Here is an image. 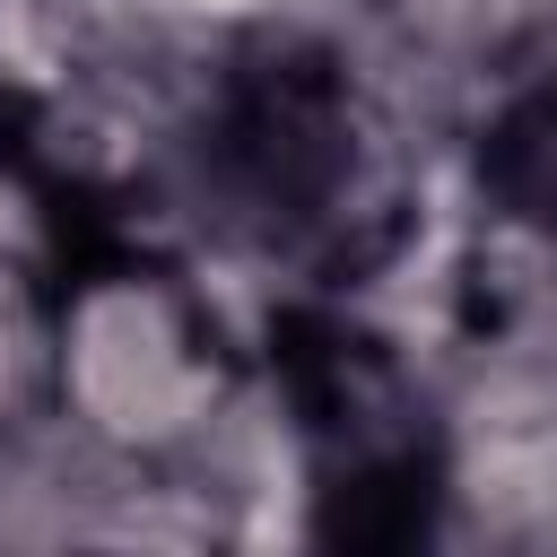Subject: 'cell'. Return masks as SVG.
<instances>
[{
	"label": "cell",
	"mask_w": 557,
	"mask_h": 557,
	"mask_svg": "<svg viewBox=\"0 0 557 557\" xmlns=\"http://www.w3.org/2000/svg\"><path fill=\"white\" fill-rule=\"evenodd\" d=\"M52 383H61V409L113 444L122 461L139 453H183L226 383H218V357L200 348V322L191 305L148 278V270H113V278H87L70 305H61V331H52Z\"/></svg>",
	"instance_id": "1"
},
{
	"label": "cell",
	"mask_w": 557,
	"mask_h": 557,
	"mask_svg": "<svg viewBox=\"0 0 557 557\" xmlns=\"http://www.w3.org/2000/svg\"><path fill=\"white\" fill-rule=\"evenodd\" d=\"M44 374H52V348L35 339V322L17 313V296L0 287V444L26 426V400H35Z\"/></svg>",
	"instance_id": "2"
}]
</instances>
